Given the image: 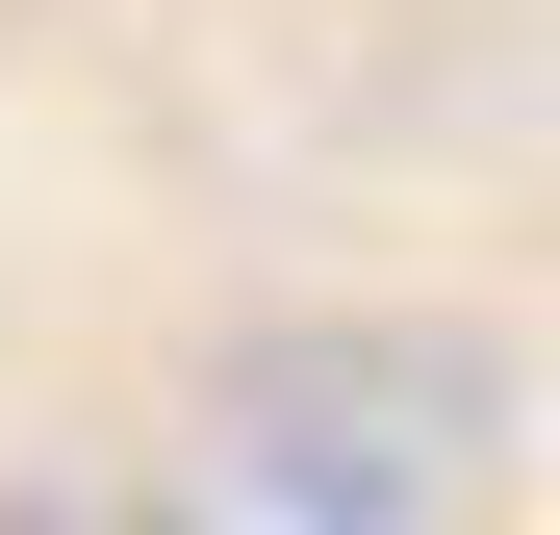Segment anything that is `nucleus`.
<instances>
[{
  "label": "nucleus",
  "instance_id": "obj_2",
  "mask_svg": "<svg viewBox=\"0 0 560 535\" xmlns=\"http://www.w3.org/2000/svg\"><path fill=\"white\" fill-rule=\"evenodd\" d=\"M0 535H205V510H153V485H26Z\"/></svg>",
  "mask_w": 560,
  "mask_h": 535
},
{
  "label": "nucleus",
  "instance_id": "obj_1",
  "mask_svg": "<svg viewBox=\"0 0 560 535\" xmlns=\"http://www.w3.org/2000/svg\"><path fill=\"white\" fill-rule=\"evenodd\" d=\"M458 357H357V332H280L255 383H230V460L306 510V535H408L433 485H458Z\"/></svg>",
  "mask_w": 560,
  "mask_h": 535
}]
</instances>
